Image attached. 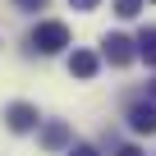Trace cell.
Listing matches in <instances>:
<instances>
[{"label":"cell","mask_w":156,"mask_h":156,"mask_svg":"<svg viewBox=\"0 0 156 156\" xmlns=\"http://www.w3.org/2000/svg\"><path fill=\"white\" fill-rule=\"evenodd\" d=\"M5 124H9L14 133L37 129V106H28V101H9V106H5Z\"/></svg>","instance_id":"2"},{"label":"cell","mask_w":156,"mask_h":156,"mask_svg":"<svg viewBox=\"0 0 156 156\" xmlns=\"http://www.w3.org/2000/svg\"><path fill=\"white\" fill-rule=\"evenodd\" d=\"M32 51H41V55H55V51H64L69 46V28L60 23V19H46V23H37L32 28Z\"/></svg>","instance_id":"1"},{"label":"cell","mask_w":156,"mask_h":156,"mask_svg":"<svg viewBox=\"0 0 156 156\" xmlns=\"http://www.w3.org/2000/svg\"><path fill=\"white\" fill-rule=\"evenodd\" d=\"M147 92H151V106H156V83H151V87H147Z\"/></svg>","instance_id":"13"},{"label":"cell","mask_w":156,"mask_h":156,"mask_svg":"<svg viewBox=\"0 0 156 156\" xmlns=\"http://www.w3.org/2000/svg\"><path fill=\"white\" fill-rule=\"evenodd\" d=\"M97 69H101L97 51H73V55H69V73H73V78H92Z\"/></svg>","instance_id":"5"},{"label":"cell","mask_w":156,"mask_h":156,"mask_svg":"<svg viewBox=\"0 0 156 156\" xmlns=\"http://www.w3.org/2000/svg\"><path fill=\"white\" fill-rule=\"evenodd\" d=\"M14 5H19V9H41L46 0H14Z\"/></svg>","instance_id":"11"},{"label":"cell","mask_w":156,"mask_h":156,"mask_svg":"<svg viewBox=\"0 0 156 156\" xmlns=\"http://www.w3.org/2000/svg\"><path fill=\"white\" fill-rule=\"evenodd\" d=\"M115 156H142V151H138V147H119Z\"/></svg>","instance_id":"12"},{"label":"cell","mask_w":156,"mask_h":156,"mask_svg":"<svg viewBox=\"0 0 156 156\" xmlns=\"http://www.w3.org/2000/svg\"><path fill=\"white\" fill-rule=\"evenodd\" d=\"M129 129H133V133H156V106H151V101H138V106L129 110Z\"/></svg>","instance_id":"4"},{"label":"cell","mask_w":156,"mask_h":156,"mask_svg":"<svg viewBox=\"0 0 156 156\" xmlns=\"http://www.w3.org/2000/svg\"><path fill=\"white\" fill-rule=\"evenodd\" d=\"M41 142H46V147L55 151V147H64V142H69V129H64V124L55 119V124H46V129H41Z\"/></svg>","instance_id":"7"},{"label":"cell","mask_w":156,"mask_h":156,"mask_svg":"<svg viewBox=\"0 0 156 156\" xmlns=\"http://www.w3.org/2000/svg\"><path fill=\"white\" fill-rule=\"evenodd\" d=\"M101 51H106V60H110V64H129V60H133V41H129V37H119V32H110V37L101 41Z\"/></svg>","instance_id":"3"},{"label":"cell","mask_w":156,"mask_h":156,"mask_svg":"<svg viewBox=\"0 0 156 156\" xmlns=\"http://www.w3.org/2000/svg\"><path fill=\"white\" fill-rule=\"evenodd\" d=\"M133 55H142L147 64H156V28H142L138 41H133Z\"/></svg>","instance_id":"6"},{"label":"cell","mask_w":156,"mask_h":156,"mask_svg":"<svg viewBox=\"0 0 156 156\" xmlns=\"http://www.w3.org/2000/svg\"><path fill=\"white\" fill-rule=\"evenodd\" d=\"M138 9H142V0H115V14L119 19H133Z\"/></svg>","instance_id":"8"},{"label":"cell","mask_w":156,"mask_h":156,"mask_svg":"<svg viewBox=\"0 0 156 156\" xmlns=\"http://www.w3.org/2000/svg\"><path fill=\"white\" fill-rule=\"evenodd\" d=\"M69 156H101L97 147H87V142H78V147H69Z\"/></svg>","instance_id":"9"},{"label":"cell","mask_w":156,"mask_h":156,"mask_svg":"<svg viewBox=\"0 0 156 156\" xmlns=\"http://www.w3.org/2000/svg\"><path fill=\"white\" fill-rule=\"evenodd\" d=\"M69 5H73V9H83V14H87V9H97V5H101V0H69Z\"/></svg>","instance_id":"10"}]
</instances>
